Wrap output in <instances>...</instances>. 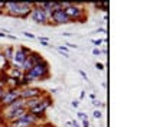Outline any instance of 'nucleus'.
I'll return each mask as SVG.
<instances>
[{
  "label": "nucleus",
  "mask_w": 150,
  "mask_h": 127,
  "mask_svg": "<svg viewBox=\"0 0 150 127\" xmlns=\"http://www.w3.org/2000/svg\"><path fill=\"white\" fill-rule=\"evenodd\" d=\"M93 55H94V56H100V55H101V49H100V48H94V49H93Z\"/></svg>",
  "instance_id": "obj_21"
},
{
  "label": "nucleus",
  "mask_w": 150,
  "mask_h": 127,
  "mask_svg": "<svg viewBox=\"0 0 150 127\" xmlns=\"http://www.w3.org/2000/svg\"><path fill=\"white\" fill-rule=\"evenodd\" d=\"M36 127H51V124L49 123H39Z\"/></svg>",
  "instance_id": "obj_29"
},
{
  "label": "nucleus",
  "mask_w": 150,
  "mask_h": 127,
  "mask_svg": "<svg viewBox=\"0 0 150 127\" xmlns=\"http://www.w3.org/2000/svg\"><path fill=\"white\" fill-rule=\"evenodd\" d=\"M6 38H7V39H10V40H18V36L10 35V33H7V35H6Z\"/></svg>",
  "instance_id": "obj_26"
},
{
  "label": "nucleus",
  "mask_w": 150,
  "mask_h": 127,
  "mask_svg": "<svg viewBox=\"0 0 150 127\" xmlns=\"http://www.w3.org/2000/svg\"><path fill=\"white\" fill-rule=\"evenodd\" d=\"M0 38H6V33H3L1 31H0Z\"/></svg>",
  "instance_id": "obj_33"
},
{
  "label": "nucleus",
  "mask_w": 150,
  "mask_h": 127,
  "mask_svg": "<svg viewBox=\"0 0 150 127\" xmlns=\"http://www.w3.org/2000/svg\"><path fill=\"white\" fill-rule=\"evenodd\" d=\"M20 90V98L22 100H29V98H36V97H42L45 94V91L33 87V85H29V87H25V88H19Z\"/></svg>",
  "instance_id": "obj_8"
},
{
  "label": "nucleus",
  "mask_w": 150,
  "mask_h": 127,
  "mask_svg": "<svg viewBox=\"0 0 150 127\" xmlns=\"http://www.w3.org/2000/svg\"><path fill=\"white\" fill-rule=\"evenodd\" d=\"M78 118H79V120L82 121V120H87L88 117H87V114H85L84 111H79V113H78Z\"/></svg>",
  "instance_id": "obj_20"
},
{
  "label": "nucleus",
  "mask_w": 150,
  "mask_h": 127,
  "mask_svg": "<svg viewBox=\"0 0 150 127\" xmlns=\"http://www.w3.org/2000/svg\"><path fill=\"white\" fill-rule=\"evenodd\" d=\"M95 68H97L98 71H104V64H101V62H97V64H95Z\"/></svg>",
  "instance_id": "obj_22"
},
{
  "label": "nucleus",
  "mask_w": 150,
  "mask_h": 127,
  "mask_svg": "<svg viewBox=\"0 0 150 127\" xmlns=\"http://www.w3.org/2000/svg\"><path fill=\"white\" fill-rule=\"evenodd\" d=\"M29 18L38 25H51V13H46L45 10H42L36 3H33V9Z\"/></svg>",
  "instance_id": "obj_5"
},
{
  "label": "nucleus",
  "mask_w": 150,
  "mask_h": 127,
  "mask_svg": "<svg viewBox=\"0 0 150 127\" xmlns=\"http://www.w3.org/2000/svg\"><path fill=\"white\" fill-rule=\"evenodd\" d=\"M67 16L69 18L71 22H78V23H85V20L88 19L85 6L82 3H69V6H67L65 9Z\"/></svg>",
  "instance_id": "obj_2"
},
{
  "label": "nucleus",
  "mask_w": 150,
  "mask_h": 127,
  "mask_svg": "<svg viewBox=\"0 0 150 127\" xmlns=\"http://www.w3.org/2000/svg\"><path fill=\"white\" fill-rule=\"evenodd\" d=\"M3 13H4V3L0 1V15H3Z\"/></svg>",
  "instance_id": "obj_27"
},
{
  "label": "nucleus",
  "mask_w": 150,
  "mask_h": 127,
  "mask_svg": "<svg viewBox=\"0 0 150 127\" xmlns=\"http://www.w3.org/2000/svg\"><path fill=\"white\" fill-rule=\"evenodd\" d=\"M84 97H85V91H81V94H79V98H81V100H82V98H84Z\"/></svg>",
  "instance_id": "obj_31"
},
{
  "label": "nucleus",
  "mask_w": 150,
  "mask_h": 127,
  "mask_svg": "<svg viewBox=\"0 0 150 127\" xmlns=\"http://www.w3.org/2000/svg\"><path fill=\"white\" fill-rule=\"evenodd\" d=\"M71 106H72L74 109H78V107H79V101H78V100H74V101L71 103Z\"/></svg>",
  "instance_id": "obj_25"
},
{
  "label": "nucleus",
  "mask_w": 150,
  "mask_h": 127,
  "mask_svg": "<svg viewBox=\"0 0 150 127\" xmlns=\"http://www.w3.org/2000/svg\"><path fill=\"white\" fill-rule=\"evenodd\" d=\"M56 49H58V52H59V54H62L65 58H69V49H68L67 46H58Z\"/></svg>",
  "instance_id": "obj_15"
},
{
  "label": "nucleus",
  "mask_w": 150,
  "mask_h": 127,
  "mask_svg": "<svg viewBox=\"0 0 150 127\" xmlns=\"http://www.w3.org/2000/svg\"><path fill=\"white\" fill-rule=\"evenodd\" d=\"M52 104H54L52 97H51V94H49V92H46V94L42 97L40 103L38 104L35 109L30 110L29 113H30V114H33L35 117H38V118L43 123V121H45V118H46V111L49 110V107H52Z\"/></svg>",
  "instance_id": "obj_3"
},
{
  "label": "nucleus",
  "mask_w": 150,
  "mask_h": 127,
  "mask_svg": "<svg viewBox=\"0 0 150 127\" xmlns=\"http://www.w3.org/2000/svg\"><path fill=\"white\" fill-rule=\"evenodd\" d=\"M39 123H42V121H40L38 117H35L33 114H30V113L28 111L25 116H22L20 118L12 121V123H9L7 126L9 127H36Z\"/></svg>",
  "instance_id": "obj_4"
},
{
  "label": "nucleus",
  "mask_w": 150,
  "mask_h": 127,
  "mask_svg": "<svg viewBox=\"0 0 150 127\" xmlns=\"http://www.w3.org/2000/svg\"><path fill=\"white\" fill-rule=\"evenodd\" d=\"M32 52L30 48L25 46V45H19L15 48V55H13V61H12V67L15 68H20L22 64L25 62V59L28 58V55Z\"/></svg>",
  "instance_id": "obj_7"
},
{
  "label": "nucleus",
  "mask_w": 150,
  "mask_h": 127,
  "mask_svg": "<svg viewBox=\"0 0 150 127\" xmlns=\"http://www.w3.org/2000/svg\"><path fill=\"white\" fill-rule=\"evenodd\" d=\"M33 9V3L30 1H9L4 3V13L15 19H28Z\"/></svg>",
  "instance_id": "obj_1"
},
{
  "label": "nucleus",
  "mask_w": 150,
  "mask_h": 127,
  "mask_svg": "<svg viewBox=\"0 0 150 127\" xmlns=\"http://www.w3.org/2000/svg\"><path fill=\"white\" fill-rule=\"evenodd\" d=\"M78 72L81 74V77H82V78H84V79H88V77H87V74L84 72V71H82V70H79V71H78Z\"/></svg>",
  "instance_id": "obj_28"
},
{
  "label": "nucleus",
  "mask_w": 150,
  "mask_h": 127,
  "mask_svg": "<svg viewBox=\"0 0 150 127\" xmlns=\"http://www.w3.org/2000/svg\"><path fill=\"white\" fill-rule=\"evenodd\" d=\"M28 56H29V59L32 61V64H33V65H36V64H39V62H42V61L45 59V58H43L42 55L39 54V52H36V51H32V52H30V54L28 55Z\"/></svg>",
  "instance_id": "obj_13"
},
{
  "label": "nucleus",
  "mask_w": 150,
  "mask_h": 127,
  "mask_svg": "<svg viewBox=\"0 0 150 127\" xmlns=\"http://www.w3.org/2000/svg\"><path fill=\"white\" fill-rule=\"evenodd\" d=\"M15 48H16V46H13V45H6L4 48H1V49H0V52H1V55H3V58H4V59H6V62H9L10 65H12V61H13Z\"/></svg>",
  "instance_id": "obj_10"
},
{
  "label": "nucleus",
  "mask_w": 150,
  "mask_h": 127,
  "mask_svg": "<svg viewBox=\"0 0 150 127\" xmlns=\"http://www.w3.org/2000/svg\"><path fill=\"white\" fill-rule=\"evenodd\" d=\"M38 40H39V43H40L42 46H49V39H48V38L39 36L38 38Z\"/></svg>",
  "instance_id": "obj_16"
},
{
  "label": "nucleus",
  "mask_w": 150,
  "mask_h": 127,
  "mask_svg": "<svg viewBox=\"0 0 150 127\" xmlns=\"http://www.w3.org/2000/svg\"><path fill=\"white\" fill-rule=\"evenodd\" d=\"M94 118H97V120H100V118H101V117H103V113H101V110H95V111H94Z\"/></svg>",
  "instance_id": "obj_19"
},
{
  "label": "nucleus",
  "mask_w": 150,
  "mask_h": 127,
  "mask_svg": "<svg viewBox=\"0 0 150 127\" xmlns=\"http://www.w3.org/2000/svg\"><path fill=\"white\" fill-rule=\"evenodd\" d=\"M46 94V92H45ZM43 94V95H45ZM42 95V97H43ZM42 97H36V98H29V100H25V109H26V111H30L32 109H35L38 104L40 103V100H42Z\"/></svg>",
  "instance_id": "obj_12"
},
{
  "label": "nucleus",
  "mask_w": 150,
  "mask_h": 127,
  "mask_svg": "<svg viewBox=\"0 0 150 127\" xmlns=\"http://www.w3.org/2000/svg\"><path fill=\"white\" fill-rule=\"evenodd\" d=\"M1 127H9V126H7V124H3V126H1Z\"/></svg>",
  "instance_id": "obj_34"
},
{
  "label": "nucleus",
  "mask_w": 150,
  "mask_h": 127,
  "mask_svg": "<svg viewBox=\"0 0 150 127\" xmlns=\"http://www.w3.org/2000/svg\"><path fill=\"white\" fill-rule=\"evenodd\" d=\"M3 91H4V85L0 82V97H1V94H3Z\"/></svg>",
  "instance_id": "obj_30"
},
{
  "label": "nucleus",
  "mask_w": 150,
  "mask_h": 127,
  "mask_svg": "<svg viewBox=\"0 0 150 127\" xmlns=\"http://www.w3.org/2000/svg\"><path fill=\"white\" fill-rule=\"evenodd\" d=\"M94 7L103 9V12H105V15H107V13H108V9H110V4H108V3H95Z\"/></svg>",
  "instance_id": "obj_14"
},
{
  "label": "nucleus",
  "mask_w": 150,
  "mask_h": 127,
  "mask_svg": "<svg viewBox=\"0 0 150 127\" xmlns=\"http://www.w3.org/2000/svg\"><path fill=\"white\" fill-rule=\"evenodd\" d=\"M51 127H56V126H52V124H51Z\"/></svg>",
  "instance_id": "obj_35"
},
{
  "label": "nucleus",
  "mask_w": 150,
  "mask_h": 127,
  "mask_svg": "<svg viewBox=\"0 0 150 127\" xmlns=\"http://www.w3.org/2000/svg\"><path fill=\"white\" fill-rule=\"evenodd\" d=\"M23 36L29 38V39H33V38H35V35H33V33H30V32H23Z\"/></svg>",
  "instance_id": "obj_24"
},
{
  "label": "nucleus",
  "mask_w": 150,
  "mask_h": 127,
  "mask_svg": "<svg viewBox=\"0 0 150 127\" xmlns=\"http://www.w3.org/2000/svg\"><path fill=\"white\" fill-rule=\"evenodd\" d=\"M0 75H1V72H0Z\"/></svg>",
  "instance_id": "obj_36"
},
{
  "label": "nucleus",
  "mask_w": 150,
  "mask_h": 127,
  "mask_svg": "<svg viewBox=\"0 0 150 127\" xmlns=\"http://www.w3.org/2000/svg\"><path fill=\"white\" fill-rule=\"evenodd\" d=\"M68 23H71V20L67 16V13L62 7L56 9L51 13V25H68Z\"/></svg>",
  "instance_id": "obj_9"
},
{
  "label": "nucleus",
  "mask_w": 150,
  "mask_h": 127,
  "mask_svg": "<svg viewBox=\"0 0 150 127\" xmlns=\"http://www.w3.org/2000/svg\"><path fill=\"white\" fill-rule=\"evenodd\" d=\"M6 75L9 77V78H13V79H22V77H23V72H22V70L20 68H15V67H10L7 71H6Z\"/></svg>",
  "instance_id": "obj_11"
},
{
  "label": "nucleus",
  "mask_w": 150,
  "mask_h": 127,
  "mask_svg": "<svg viewBox=\"0 0 150 127\" xmlns=\"http://www.w3.org/2000/svg\"><path fill=\"white\" fill-rule=\"evenodd\" d=\"M62 36H71V33L69 32H65V33H62Z\"/></svg>",
  "instance_id": "obj_32"
},
{
  "label": "nucleus",
  "mask_w": 150,
  "mask_h": 127,
  "mask_svg": "<svg viewBox=\"0 0 150 127\" xmlns=\"http://www.w3.org/2000/svg\"><path fill=\"white\" fill-rule=\"evenodd\" d=\"M91 124H90V120L87 118V120H82V123H81V127H90Z\"/></svg>",
  "instance_id": "obj_23"
},
{
  "label": "nucleus",
  "mask_w": 150,
  "mask_h": 127,
  "mask_svg": "<svg viewBox=\"0 0 150 127\" xmlns=\"http://www.w3.org/2000/svg\"><path fill=\"white\" fill-rule=\"evenodd\" d=\"M20 98V90L19 88H4L1 97H0V109L7 107L9 104L18 101Z\"/></svg>",
  "instance_id": "obj_6"
},
{
  "label": "nucleus",
  "mask_w": 150,
  "mask_h": 127,
  "mask_svg": "<svg viewBox=\"0 0 150 127\" xmlns=\"http://www.w3.org/2000/svg\"><path fill=\"white\" fill-rule=\"evenodd\" d=\"M93 104L97 107V110L100 109V107H105V103H101V101H98V100H94Z\"/></svg>",
  "instance_id": "obj_18"
},
{
  "label": "nucleus",
  "mask_w": 150,
  "mask_h": 127,
  "mask_svg": "<svg viewBox=\"0 0 150 127\" xmlns=\"http://www.w3.org/2000/svg\"><path fill=\"white\" fill-rule=\"evenodd\" d=\"M91 42L95 45V48H100V45H101V43H105L107 39H105V38H104V39H93Z\"/></svg>",
  "instance_id": "obj_17"
}]
</instances>
